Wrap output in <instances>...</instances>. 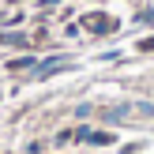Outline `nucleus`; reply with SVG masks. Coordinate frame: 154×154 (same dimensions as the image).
<instances>
[{
    "mask_svg": "<svg viewBox=\"0 0 154 154\" xmlns=\"http://www.w3.org/2000/svg\"><path fill=\"white\" fill-rule=\"evenodd\" d=\"M143 49H154V38H150V42H143Z\"/></svg>",
    "mask_w": 154,
    "mask_h": 154,
    "instance_id": "1",
    "label": "nucleus"
}]
</instances>
